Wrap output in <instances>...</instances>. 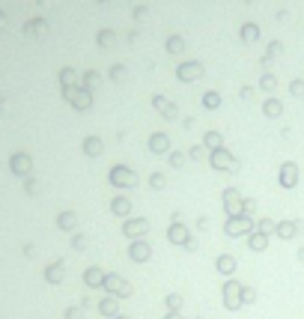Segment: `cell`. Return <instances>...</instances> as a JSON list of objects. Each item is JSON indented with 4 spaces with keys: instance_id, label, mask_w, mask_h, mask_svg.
Returning <instances> with one entry per match:
<instances>
[{
    "instance_id": "obj_1",
    "label": "cell",
    "mask_w": 304,
    "mask_h": 319,
    "mask_svg": "<svg viewBox=\"0 0 304 319\" xmlns=\"http://www.w3.org/2000/svg\"><path fill=\"white\" fill-rule=\"evenodd\" d=\"M242 287H245V284H239L236 278H224V287H221L224 311L236 314V311H242V308H245V305H242Z\"/></svg>"
},
{
    "instance_id": "obj_2",
    "label": "cell",
    "mask_w": 304,
    "mask_h": 319,
    "mask_svg": "<svg viewBox=\"0 0 304 319\" xmlns=\"http://www.w3.org/2000/svg\"><path fill=\"white\" fill-rule=\"evenodd\" d=\"M101 290H104V296H116L119 302L134 296V287H131L125 278H119L116 272H107V275H104V287H101Z\"/></svg>"
},
{
    "instance_id": "obj_3",
    "label": "cell",
    "mask_w": 304,
    "mask_h": 319,
    "mask_svg": "<svg viewBox=\"0 0 304 319\" xmlns=\"http://www.w3.org/2000/svg\"><path fill=\"white\" fill-rule=\"evenodd\" d=\"M254 218L251 215H236V218H227V224H224V236H230V239H242V236H248V233H254Z\"/></svg>"
},
{
    "instance_id": "obj_4",
    "label": "cell",
    "mask_w": 304,
    "mask_h": 319,
    "mask_svg": "<svg viewBox=\"0 0 304 319\" xmlns=\"http://www.w3.org/2000/svg\"><path fill=\"white\" fill-rule=\"evenodd\" d=\"M122 233H125L128 242H134V239H146V233H149V221H146V218H125Z\"/></svg>"
},
{
    "instance_id": "obj_5",
    "label": "cell",
    "mask_w": 304,
    "mask_h": 319,
    "mask_svg": "<svg viewBox=\"0 0 304 319\" xmlns=\"http://www.w3.org/2000/svg\"><path fill=\"white\" fill-rule=\"evenodd\" d=\"M128 260L131 263H149L152 260V245L146 242V239H134V242H128Z\"/></svg>"
},
{
    "instance_id": "obj_6",
    "label": "cell",
    "mask_w": 304,
    "mask_h": 319,
    "mask_svg": "<svg viewBox=\"0 0 304 319\" xmlns=\"http://www.w3.org/2000/svg\"><path fill=\"white\" fill-rule=\"evenodd\" d=\"M224 212L227 218H236V215H245V200L236 188H227L224 191Z\"/></svg>"
},
{
    "instance_id": "obj_7",
    "label": "cell",
    "mask_w": 304,
    "mask_h": 319,
    "mask_svg": "<svg viewBox=\"0 0 304 319\" xmlns=\"http://www.w3.org/2000/svg\"><path fill=\"white\" fill-rule=\"evenodd\" d=\"M191 239V230L185 227V224H179V221H173L170 227H167V242L170 245H176V248H185V242Z\"/></svg>"
},
{
    "instance_id": "obj_8",
    "label": "cell",
    "mask_w": 304,
    "mask_h": 319,
    "mask_svg": "<svg viewBox=\"0 0 304 319\" xmlns=\"http://www.w3.org/2000/svg\"><path fill=\"white\" fill-rule=\"evenodd\" d=\"M236 269H239V260L233 254H218L215 260V272L224 275V278H236Z\"/></svg>"
},
{
    "instance_id": "obj_9",
    "label": "cell",
    "mask_w": 304,
    "mask_h": 319,
    "mask_svg": "<svg viewBox=\"0 0 304 319\" xmlns=\"http://www.w3.org/2000/svg\"><path fill=\"white\" fill-rule=\"evenodd\" d=\"M110 182L119 185V188H131V185H137V176H134L128 167H113V170H110Z\"/></svg>"
},
{
    "instance_id": "obj_10",
    "label": "cell",
    "mask_w": 304,
    "mask_h": 319,
    "mask_svg": "<svg viewBox=\"0 0 304 319\" xmlns=\"http://www.w3.org/2000/svg\"><path fill=\"white\" fill-rule=\"evenodd\" d=\"M299 230H302V221H281V224L275 227V236H278L281 242H290V239L299 236Z\"/></svg>"
},
{
    "instance_id": "obj_11",
    "label": "cell",
    "mask_w": 304,
    "mask_h": 319,
    "mask_svg": "<svg viewBox=\"0 0 304 319\" xmlns=\"http://www.w3.org/2000/svg\"><path fill=\"white\" fill-rule=\"evenodd\" d=\"M104 269H99V266H90L87 272H84V284L90 287V290H101L104 287Z\"/></svg>"
},
{
    "instance_id": "obj_12",
    "label": "cell",
    "mask_w": 304,
    "mask_h": 319,
    "mask_svg": "<svg viewBox=\"0 0 304 319\" xmlns=\"http://www.w3.org/2000/svg\"><path fill=\"white\" fill-rule=\"evenodd\" d=\"M99 314L104 319H113L119 314V299L116 296H101V302H99Z\"/></svg>"
},
{
    "instance_id": "obj_13",
    "label": "cell",
    "mask_w": 304,
    "mask_h": 319,
    "mask_svg": "<svg viewBox=\"0 0 304 319\" xmlns=\"http://www.w3.org/2000/svg\"><path fill=\"white\" fill-rule=\"evenodd\" d=\"M45 281H48V284H63V281H66V263H63V260L51 263V266L45 269Z\"/></svg>"
},
{
    "instance_id": "obj_14",
    "label": "cell",
    "mask_w": 304,
    "mask_h": 319,
    "mask_svg": "<svg viewBox=\"0 0 304 319\" xmlns=\"http://www.w3.org/2000/svg\"><path fill=\"white\" fill-rule=\"evenodd\" d=\"M296 182H299V167L296 164H284L281 167V185L284 188H296Z\"/></svg>"
},
{
    "instance_id": "obj_15",
    "label": "cell",
    "mask_w": 304,
    "mask_h": 319,
    "mask_svg": "<svg viewBox=\"0 0 304 319\" xmlns=\"http://www.w3.org/2000/svg\"><path fill=\"white\" fill-rule=\"evenodd\" d=\"M110 212H113L116 218H128V215H131V200H128V197H113V200H110Z\"/></svg>"
},
{
    "instance_id": "obj_16",
    "label": "cell",
    "mask_w": 304,
    "mask_h": 319,
    "mask_svg": "<svg viewBox=\"0 0 304 319\" xmlns=\"http://www.w3.org/2000/svg\"><path fill=\"white\" fill-rule=\"evenodd\" d=\"M245 239H248V248H251L254 254H263V251L269 248V236H263V233H257V230H254V233H248Z\"/></svg>"
},
{
    "instance_id": "obj_17",
    "label": "cell",
    "mask_w": 304,
    "mask_h": 319,
    "mask_svg": "<svg viewBox=\"0 0 304 319\" xmlns=\"http://www.w3.org/2000/svg\"><path fill=\"white\" fill-rule=\"evenodd\" d=\"M182 308H185V296H179V293L164 296V311H182Z\"/></svg>"
},
{
    "instance_id": "obj_18",
    "label": "cell",
    "mask_w": 304,
    "mask_h": 319,
    "mask_svg": "<svg viewBox=\"0 0 304 319\" xmlns=\"http://www.w3.org/2000/svg\"><path fill=\"white\" fill-rule=\"evenodd\" d=\"M75 224H78V215H75V212H63V215L57 218V227H60V230H75Z\"/></svg>"
},
{
    "instance_id": "obj_19",
    "label": "cell",
    "mask_w": 304,
    "mask_h": 319,
    "mask_svg": "<svg viewBox=\"0 0 304 319\" xmlns=\"http://www.w3.org/2000/svg\"><path fill=\"white\" fill-rule=\"evenodd\" d=\"M275 227H278V221H272V218H260V221L254 224V230H257V233H263V236H272V233H275Z\"/></svg>"
},
{
    "instance_id": "obj_20",
    "label": "cell",
    "mask_w": 304,
    "mask_h": 319,
    "mask_svg": "<svg viewBox=\"0 0 304 319\" xmlns=\"http://www.w3.org/2000/svg\"><path fill=\"white\" fill-rule=\"evenodd\" d=\"M212 164L221 167V170H224V167H236V161H233L227 152H215V155H212Z\"/></svg>"
},
{
    "instance_id": "obj_21",
    "label": "cell",
    "mask_w": 304,
    "mask_h": 319,
    "mask_svg": "<svg viewBox=\"0 0 304 319\" xmlns=\"http://www.w3.org/2000/svg\"><path fill=\"white\" fill-rule=\"evenodd\" d=\"M149 146H152V152H164V149H167V137H164V134H155V137L149 140Z\"/></svg>"
},
{
    "instance_id": "obj_22",
    "label": "cell",
    "mask_w": 304,
    "mask_h": 319,
    "mask_svg": "<svg viewBox=\"0 0 304 319\" xmlns=\"http://www.w3.org/2000/svg\"><path fill=\"white\" fill-rule=\"evenodd\" d=\"M242 305H257V290L254 287H242Z\"/></svg>"
},
{
    "instance_id": "obj_23",
    "label": "cell",
    "mask_w": 304,
    "mask_h": 319,
    "mask_svg": "<svg viewBox=\"0 0 304 319\" xmlns=\"http://www.w3.org/2000/svg\"><path fill=\"white\" fill-rule=\"evenodd\" d=\"M179 75H182V78H194V75H200V66H182Z\"/></svg>"
},
{
    "instance_id": "obj_24",
    "label": "cell",
    "mask_w": 304,
    "mask_h": 319,
    "mask_svg": "<svg viewBox=\"0 0 304 319\" xmlns=\"http://www.w3.org/2000/svg\"><path fill=\"white\" fill-rule=\"evenodd\" d=\"M66 319H84V308H66Z\"/></svg>"
},
{
    "instance_id": "obj_25",
    "label": "cell",
    "mask_w": 304,
    "mask_h": 319,
    "mask_svg": "<svg viewBox=\"0 0 304 319\" xmlns=\"http://www.w3.org/2000/svg\"><path fill=\"white\" fill-rule=\"evenodd\" d=\"M72 248H75V251H84V248H87V236H81V233H78V236L72 239Z\"/></svg>"
},
{
    "instance_id": "obj_26",
    "label": "cell",
    "mask_w": 304,
    "mask_h": 319,
    "mask_svg": "<svg viewBox=\"0 0 304 319\" xmlns=\"http://www.w3.org/2000/svg\"><path fill=\"white\" fill-rule=\"evenodd\" d=\"M99 149H101V143H99L96 137H93V140H87V152H90V155H99Z\"/></svg>"
},
{
    "instance_id": "obj_27",
    "label": "cell",
    "mask_w": 304,
    "mask_h": 319,
    "mask_svg": "<svg viewBox=\"0 0 304 319\" xmlns=\"http://www.w3.org/2000/svg\"><path fill=\"white\" fill-rule=\"evenodd\" d=\"M185 251H188V254H197V251H200V242H197V239L191 236V239L185 242Z\"/></svg>"
},
{
    "instance_id": "obj_28",
    "label": "cell",
    "mask_w": 304,
    "mask_h": 319,
    "mask_svg": "<svg viewBox=\"0 0 304 319\" xmlns=\"http://www.w3.org/2000/svg\"><path fill=\"white\" fill-rule=\"evenodd\" d=\"M149 185H152V188H155V191H161V188H164V176H161V173H155V176H152V182H149Z\"/></svg>"
},
{
    "instance_id": "obj_29",
    "label": "cell",
    "mask_w": 304,
    "mask_h": 319,
    "mask_svg": "<svg viewBox=\"0 0 304 319\" xmlns=\"http://www.w3.org/2000/svg\"><path fill=\"white\" fill-rule=\"evenodd\" d=\"M161 319H185V317H182V311H164Z\"/></svg>"
},
{
    "instance_id": "obj_30",
    "label": "cell",
    "mask_w": 304,
    "mask_h": 319,
    "mask_svg": "<svg viewBox=\"0 0 304 319\" xmlns=\"http://www.w3.org/2000/svg\"><path fill=\"white\" fill-rule=\"evenodd\" d=\"M197 230L206 233V230H209V218H197Z\"/></svg>"
},
{
    "instance_id": "obj_31",
    "label": "cell",
    "mask_w": 304,
    "mask_h": 319,
    "mask_svg": "<svg viewBox=\"0 0 304 319\" xmlns=\"http://www.w3.org/2000/svg\"><path fill=\"white\" fill-rule=\"evenodd\" d=\"M278 110H281V107H278V102H269V105H266V113H272V116H275Z\"/></svg>"
},
{
    "instance_id": "obj_32",
    "label": "cell",
    "mask_w": 304,
    "mask_h": 319,
    "mask_svg": "<svg viewBox=\"0 0 304 319\" xmlns=\"http://www.w3.org/2000/svg\"><path fill=\"white\" fill-rule=\"evenodd\" d=\"M206 143H209V146H218V143H221V137H218V134H206Z\"/></svg>"
},
{
    "instance_id": "obj_33",
    "label": "cell",
    "mask_w": 304,
    "mask_h": 319,
    "mask_svg": "<svg viewBox=\"0 0 304 319\" xmlns=\"http://www.w3.org/2000/svg\"><path fill=\"white\" fill-rule=\"evenodd\" d=\"M218 105V96H206V107H215Z\"/></svg>"
},
{
    "instance_id": "obj_34",
    "label": "cell",
    "mask_w": 304,
    "mask_h": 319,
    "mask_svg": "<svg viewBox=\"0 0 304 319\" xmlns=\"http://www.w3.org/2000/svg\"><path fill=\"white\" fill-rule=\"evenodd\" d=\"M254 206H257L254 200H245V215H251V212H254Z\"/></svg>"
},
{
    "instance_id": "obj_35",
    "label": "cell",
    "mask_w": 304,
    "mask_h": 319,
    "mask_svg": "<svg viewBox=\"0 0 304 319\" xmlns=\"http://www.w3.org/2000/svg\"><path fill=\"white\" fill-rule=\"evenodd\" d=\"M296 260H299V263H304V245L299 248V251H296Z\"/></svg>"
},
{
    "instance_id": "obj_36",
    "label": "cell",
    "mask_w": 304,
    "mask_h": 319,
    "mask_svg": "<svg viewBox=\"0 0 304 319\" xmlns=\"http://www.w3.org/2000/svg\"><path fill=\"white\" fill-rule=\"evenodd\" d=\"M113 319H131V317H125V314H116V317H113Z\"/></svg>"
},
{
    "instance_id": "obj_37",
    "label": "cell",
    "mask_w": 304,
    "mask_h": 319,
    "mask_svg": "<svg viewBox=\"0 0 304 319\" xmlns=\"http://www.w3.org/2000/svg\"><path fill=\"white\" fill-rule=\"evenodd\" d=\"M191 319H203V317H191Z\"/></svg>"
}]
</instances>
